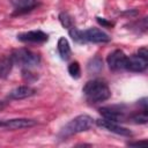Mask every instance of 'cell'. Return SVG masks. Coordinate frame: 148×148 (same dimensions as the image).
<instances>
[{
    "mask_svg": "<svg viewBox=\"0 0 148 148\" xmlns=\"http://www.w3.org/2000/svg\"><path fill=\"white\" fill-rule=\"evenodd\" d=\"M82 91H83L87 101L90 103L105 102L111 96V91H110L109 86L99 79H94V80L88 81L84 84Z\"/></svg>",
    "mask_w": 148,
    "mask_h": 148,
    "instance_id": "6da1fadb",
    "label": "cell"
},
{
    "mask_svg": "<svg viewBox=\"0 0 148 148\" xmlns=\"http://www.w3.org/2000/svg\"><path fill=\"white\" fill-rule=\"evenodd\" d=\"M94 121L95 120L89 114H79L75 118H73L72 120H69L62 127V130L59 133V136L65 139V138L72 136L74 134L86 132V131H88L92 127Z\"/></svg>",
    "mask_w": 148,
    "mask_h": 148,
    "instance_id": "7a4b0ae2",
    "label": "cell"
},
{
    "mask_svg": "<svg viewBox=\"0 0 148 148\" xmlns=\"http://www.w3.org/2000/svg\"><path fill=\"white\" fill-rule=\"evenodd\" d=\"M12 58L14 61V65H18L22 68H32L39 65L40 57L38 53L32 52L28 49H17L12 52Z\"/></svg>",
    "mask_w": 148,
    "mask_h": 148,
    "instance_id": "3957f363",
    "label": "cell"
},
{
    "mask_svg": "<svg viewBox=\"0 0 148 148\" xmlns=\"http://www.w3.org/2000/svg\"><path fill=\"white\" fill-rule=\"evenodd\" d=\"M148 66V50L147 47H141L138 53L132 54L130 57H126L125 62V69L130 72L140 73L146 71Z\"/></svg>",
    "mask_w": 148,
    "mask_h": 148,
    "instance_id": "277c9868",
    "label": "cell"
},
{
    "mask_svg": "<svg viewBox=\"0 0 148 148\" xmlns=\"http://www.w3.org/2000/svg\"><path fill=\"white\" fill-rule=\"evenodd\" d=\"M37 124V120L35 119H28V118H14V119H1L0 127L7 128V130H22V128H29Z\"/></svg>",
    "mask_w": 148,
    "mask_h": 148,
    "instance_id": "5b68a950",
    "label": "cell"
},
{
    "mask_svg": "<svg viewBox=\"0 0 148 148\" xmlns=\"http://www.w3.org/2000/svg\"><path fill=\"white\" fill-rule=\"evenodd\" d=\"M96 124L99 127H102V128H104V130H106L109 132L116 133L118 135H123V136H131L132 135V132L128 128L123 127L121 125H119L118 123L112 121V120H108V119L102 118V119H97Z\"/></svg>",
    "mask_w": 148,
    "mask_h": 148,
    "instance_id": "8992f818",
    "label": "cell"
},
{
    "mask_svg": "<svg viewBox=\"0 0 148 148\" xmlns=\"http://www.w3.org/2000/svg\"><path fill=\"white\" fill-rule=\"evenodd\" d=\"M106 62L109 65V68L111 71H120L125 68V62H126V54L121 50H114L112 51L108 58Z\"/></svg>",
    "mask_w": 148,
    "mask_h": 148,
    "instance_id": "52a82bcc",
    "label": "cell"
},
{
    "mask_svg": "<svg viewBox=\"0 0 148 148\" xmlns=\"http://www.w3.org/2000/svg\"><path fill=\"white\" fill-rule=\"evenodd\" d=\"M84 40L91 43H108L111 40V37L98 28H89L83 31Z\"/></svg>",
    "mask_w": 148,
    "mask_h": 148,
    "instance_id": "ba28073f",
    "label": "cell"
},
{
    "mask_svg": "<svg viewBox=\"0 0 148 148\" xmlns=\"http://www.w3.org/2000/svg\"><path fill=\"white\" fill-rule=\"evenodd\" d=\"M47 35L42 30H31L17 35V39L23 43H44L47 40Z\"/></svg>",
    "mask_w": 148,
    "mask_h": 148,
    "instance_id": "9c48e42d",
    "label": "cell"
},
{
    "mask_svg": "<svg viewBox=\"0 0 148 148\" xmlns=\"http://www.w3.org/2000/svg\"><path fill=\"white\" fill-rule=\"evenodd\" d=\"M37 90L30 86H18L9 91L8 98L9 99H24L36 95Z\"/></svg>",
    "mask_w": 148,
    "mask_h": 148,
    "instance_id": "30bf717a",
    "label": "cell"
},
{
    "mask_svg": "<svg viewBox=\"0 0 148 148\" xmlns=\"http://www.w3.org/2000/svg\"><path fill=\"white\" fill-rule=\"evenodd\" d=\"M98 111H99V113L102 114V117L104 119L112 120V121H116V123L124 121L125 118H126L125 114H124V111H121L119 109H114V108H101Z\"/></svg>",
    "mask_w": 148,
    "mask_h": 148,
    "instance_id": "8fae6325",
    "label": "cell"
},
{
    "mask_svg": "<svg viewBox=\"0 0 148 148\" xmlns=\"http://www.w3.org/2000/svg\"><path fill=\"white\" fill-rule=\"evenodd\" d=\"M12 5L15 7V15L28 13L37 6V0H10Z\"/></svg>",
    "mask_w": 148,
    "mask_h": 148,
    "instance_id": "7c38bea8",
    "label": "cell"
},
{
    "mask_svg": "<svg viewBox=\"0 0 148 148\" xmlns=\"http://www.w3.org/2000/svg\"><path fill=\"white\" fill-rule=\"evenodd\" d=\"M13 66H14V61L10 54L1 57L0 58V79H6L12 72Z\"/></svg>",
    "mask_w": 148,
    "mask_h": 148,
    "instance_id": "4fadbf2b",
    "label": "cell"
},
{
    "mask_svg": "<svg viewBox=\"0 0 148 148\" xmlns=\"http://www.w3.org/2000/svg\"><path fill=\"white\" fill-rule=\"evenodd\" d=\"M57 49H58V53H59V56L62 60H68L71 58V54H72L71 46H69L68 40L65 37H60L58 39Z\"/></svg>",
    "mask_w": 148,
    "mask_h": 148,
    "instance_id": "5bb4252c",
    "label": "cell"
},
{
    "mask_svg": "<svg viewBox=\"0 0 148 148\" xmlns=\"http://www.w3.org/2000/svg\"><path fill=\"white\" fill-rule=\"evenodd\" d=\"M102 68H103V62H102V59L99 57H95L88 64L89 73H98L102 71Z\"/></svg>",
    "mask_w": 148,
    "mask_h": 148,
    "instance_id": "9a60e30c",
    "label": "cell"
},
{
    "mask_svg": "<svg viewBox=\"0 0 148 148\" xmlns=\"http://www.w3.org/2000/svg\"><path fill=\"white\" fill-rule=\"evenodd\" d=\"M68 34H69V36L72 37V39H73L74 42H76V43H86L84 36H83V31L79 30V29L75 28L74 25L68 29Z\"/></svg>",
    "mask_w": 148,
    "mask_h": 148,
    "instance_id": "2e32d148",
    "label": "cell"
},
{
    "mask_svg": "<svg viewBox=\"0 0 148 148\" xmlns=\"http://www.w3.org/2000/svg\"><path fill=\"white\" fill-rule=\"evenodd\" d=\"M131 119L135 123V124H146L148 120V116H147V109H142V111H139L136 113H133L131 116Z\"/></svg>",
    "mask_w": 148,
    "mask_h": 148,
    "instance_id": "e0dca14e",
    "label": "cell"
},
{
    "mask_svg": "<svg viewBox=\"0 0 148 148\" xmlns=\"http://www.w3.org/2000/svg\"><path fill=\"white\" fill-rule=\"evenodd\" d=\"M68 73L73 79H79L81 76V68L77 61H73L68 65Z\"/></svg>",
    "mask_w": 148,
    "mask_h": 148,
    "instance_id": "ac0fdd59",
    "label": "cell"
},
{
    "mask_svg": "<svg viewBox=\"0 0 148 148\" xmlns=\"http://www.w3.org/2000/svg\"><path fill=\"white\" fill-rule=\"evenodd\" d=\"M59 21H60V23L62 24V27H65L67 30H68L71 27L74 25V24H73V18L69 16L68 13H65V12H62V13L59 14Z\"/></svg>",
    "mask_w": 148,
    "mask_h": 148,
    "instance_id": "d6986e66",
    "label": "cell"
},
{
    "mask_svg": "<svg viewBox=\"0 0 148 148\" xmlns=\"http://www.w3.org/2000/svg\"><path fill=\"white\" fill-rule=\"evenodd\" d=\"M97 22H98L99 24L104 25V27H112V23H111V22H108L106 20L101 18V17H97Z\"/></svg>",
    "mask_w": 148,
    "mask_h": 148,
    "instance_id": "ffe728a7",
    "label": "cell"
},
{
    "mask_svg": "<svg viewBox=\"0 0 148 148\" xmlns=\"http://www.w3.org/2000/svg\"><path fill=\"white\" fill-rule=\"evenodd\" d=\"M128 146H146L147 140H141V141H135V142H128Z\"/></svg>",
    "mask_w": 148,
    "mask_h": 148,
    "instance_id": "44dd1931",
    "label": "cell"
},
{
    "mask_svg": "<svg viewBox=\"0 0 148 148\" xmlns=\"http://www.w3.org/2000/svg\"><path fill=\"white\" fill-rule=\"evenodd\" d=\"M8 105V102H5V101H0V111L3 110L6 106Z\"/></svg>",
    "mask_w": 148,
    "mask_h": 148,
    "instance_id": "7402d4cb",
    "label": "cell"
}]
</instances>
